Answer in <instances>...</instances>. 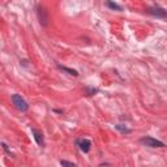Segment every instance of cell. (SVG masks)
Here are the masks:
<instances>
[{
	"mask_svg": "<svg viewBox=\"0 0 167 167\" xmlns=\"http://www.w3.org/2000/svg\"><path fill=\"white\" fill-rule=\"evenodd\" d=\"M140 142L144 146H147V147H165L166 146V144L163 141L154 138V137H152V136H145V137L140 138Z\"/></svg>",
	"mask_w": 167,
	"mask_h": 167,
	"instance_id": "6da1fadb",
	"label": "cell"
},
{
	"mask_svg": "<svg viewBox=\"0 0 167 167\" xmlns=\"http://www.w3.org/2000/svg\"><path fill=\"white\" fill-rule=\"evenodd\" d=\"M12 102H13L15 107H16L18 111H21V112H26V111L29 110L28 102L24 99V98H22L20 94H13V95H12Z\"/></svg>",
	"mask_w": 167,
	"mask_h": 167,
	"instance_id": "7a4b0ae2",
	"label": "cell"
},
{
	"mask_svg": "<svg viewBox=\"0 0 167 167\" xmlns=\"http://www.w3.org/2000/svg\"><path fill=\"white\" fill-rule=\"evenodd\" d=\"M37 16H38V20H39L42 26H47L48 25L50 17H48L47 9L43 7V5H37Z\"/></svg>",
	"mask_w": 167,
	"mask_h": 167,
	"instance_id": "3957f363",
	"label": "cell"
},
{
	"mask_svg": "<svg viewBox=\"0 0 167 167\" xmlns=\"http://www.w3.org/2000/svg\"><path fill=\"white\" fill-rule=\"evenodd\" d=\"M147 13L157 18H165L167 16V12L162 7H159V5H152V7H149L147 8Z\"/></svg>",
	"mask_w": 167,
	"mask_h": 167,
	"instance_id": "277c9868",
	"label": "cell"
},
{
	"mask_svg": "<svg viewBox=\"0 0 167 167\" xmlns=\"http://www.w3.org/2000/svg\"><path fill=\"white\" fill-rule=\"evenodd\" d=\"M76 146H77L82 153H89L90 149H91V141H90L89 138H85V137L77 138V140H76Z\"/></svg>",
	"mask_w": 167,
	"mask_h": 167,
	"instance_id": "5b68a950",
	"label": "cell"
},
{
	"mask_svg": "<svg viewBox=\"0 0 167 167\" xmlns=\"http://www.w3.org/2000/svg\"><path fill=\"white\" fill-rule=\"evenodd\" d=\"M32 133H33V137H34L37 144H38V146H41V147L45 146V137H43V133L35 128H32Z\"/></svg>",
	"mask_w": 167,
	"mask_h": 167,
	"instance_id": "8992f818",
	"label": "cell"
},
{
	"mask_svg": "<svg viewBox=\"0 0 167 167\" xmlns=\"http://www.w3.org/2000/svg\"><path fill=\"white\" fill-rule=\"evenodd\" d=\"M58 68H59V69H61L63 72H67L68 75H71V76H75V77L78 76V72L76 69H73V68H68V67L61 65V64H58Z\"/></svg>",
	"mask_w": 167,
	"mask_h": 167,
	"instance_id": "52a82bcc",
	"label": "cell"
},
{
	"mask_svg": "<svg viewBox=\"0 0 167 167\" xmlns=\"http://www.w3.org/2000/svg\"><path fill=\"white\" fill-rule=\"evenodd\" d=\"M115 129L116 131H119L121 134H129L132 132V129L128 128L125 124H115Z\"/></svg>",
	"mask_w": 167,
	"mask_h": 167,
	"instance_id": "ba28073f",
	"label": "cell"
},
{
	"mask_svg": "<svg viewBox=\"0 0 167 167\" xmlns=\"http://www.w3.org/2000/svg\"><path fill=\"white\" fill-rule=\"evenodd\" d=\"M104 5H106V7H108V8H111L112 11H117V12L123 11L121 5H119L117 3H114V2H106V3H104Z\"/></svg>",
	"mask_w": 167,
	"mask_h": 167,
	"instance_id": "9c48e42d",
	"label": "cell"
},
{
	"mask_svg": "<svg viewBox=\"0 0 167 167\" xmlns=\"http://www.w3.org/2000/svg\"><path fill=\"white\" fill-rule=\"evenodd\" d=\"M84 91H85V94H86V95H94V94H97V93L99 91V89H97V88H90V86H86V88L84 89Z\"/></svg>",
	"mask_w": 167,
	"mask_h": 167,
	"instance_id": "30bf717a",
	"label": "cell"
},
{
	"mask_svg": "<svg viewBox=\"0 0 167 167\" xmlns=\"http://www.w3.org/2000/svg\"><path fill=\"white\" fill-rule=\"evenodd\" d=\"M60 165L63 167H77L76 163L69 162V160H65V159H60Z\"/></svg>",
	"mask_w": 167,
	"mask_h": 167,
	"instance_id": "8fae6325",
	"label": "cell"
},
{
	"mask_svg": "<svg viewBox=\"0 0 167 167\" xmlns=\"http://www.w3.org/2000/svg\"><path fill=\"white\" fill-rule=\"evenodd\" d=\"M0 145H2V146H3V149L5 150V153H7V154H8V156H11V157H13V154H12L11 149H9V147H8V145H7V144H5V142H2V144H0Z\"/></svg>",
	"mask_w": 167,
	"mask_h": 167,
	"instance_id": "7c38bea8",
	"label": "cell"
}]
</instances>
